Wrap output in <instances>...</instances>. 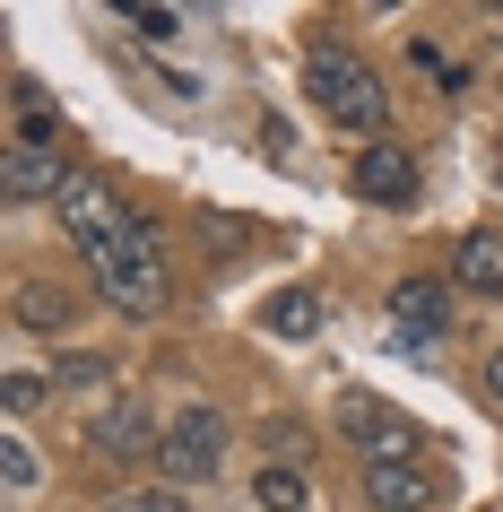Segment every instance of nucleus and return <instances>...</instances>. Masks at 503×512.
Masks as SVG:
<instances>
[{"label": "nucleus", "instance_id": "nucleus-1", "mask_svg": "<svg viewBox=\"0 0 503 512\" xmlns=\"http://www.w3.org/2000/svg\"><path fill=\"white\" fill-rule=\"evenodd\" d=\"M304 87H313L321 122L347 131V139H365V148L382 139V122H391V87L373 79V61L347 53V44H313V53H304Z\"/></svg>", "mask_w": 503, "mask_h": 512}, {"label": "nucleus", "instance_id": "nucleus-2", "mask_svg": "<svg viewBox=\"0 0 503 512\" xmlns=\"http://www.w3.org/2000/svg\"><path fill=\"white\" fill-rule=\"evenodd\" d=\"M87 270H96L105 304H113V313H131V322H157V313H165V296H174L157 226H122V235H113L105 252H87Z\"/></svg>", "mask_w": 503, "mask_h": 512}, {"label": "nucleus", "instance_id": "nucleus-3", "mask_svg": "<svg viewBox=\"0 0 503 512\" xmlns=\"http://www.w3.org/2000/svg\"><path fill=\"white\" fill-rule=\"evenodd\" d=\"M157 469L174 486H209L217 469H226V417H217V408H183V417L165 426V443H157Z\"/></svg>", "mask_w": 503, "mask_h": 512}, {"label": "nucleus", "instance_id": "nucleus-4", "mask_svg": "<svg viewBox=\"0 0 503 512\" xmlns=\"http://www.w3.org/2000/svg\"><path fill=\"white\" fill-rule=\"evenodd\" d=\"M61 226H70L79 252H105V243L131 226V209H122V191H113L105 174H70V191H61Z\"/></svg>", "mask_w": 503, "mask_h": 512}, {"label": "nucleus", "instance_id": "nucleus-5", "mask_svg": "<svg viewBox=\"0 0 503 512\" xmlns=\"http://www.w3.org/2000/svg\"><path fill=\"white\" fill-rule=\"evenodd\" d=\"M434 495H443V478H434V460H417V452L365 460V504H373V512H425Z\"/></svg>", "mask_w": 503, "mask_h": 512}, {"label": "nucleus", "instance_id": "nucleus-6", "mask_svg": "<svg viewBox=\"0 0 503 512\" xmlns=\"http://www.w3.org/2000/svg\"><path fill=\"white\" fill-rule=\"evenodd\" d=\"M339 434H347V443H356L365 460L408 452V417H399L382 391H339Z\"/></svg>", "mask_w": 503, "mask_h": 512}, {"label": "nucleus", "instance_id": "nucleus-7", "mask_svg": "<svg viewBox=\"0 0 503 512\" xmlns=\"http://www.w3.org/2000/svg\"><path fill=\"white\" fill-rule=\"evenodd\" d=\"M443 322H451V287L443 278H399L391 287V339L399 348H425Z\"/></svg>", "mask_w": 503, "mask_h": 512}, {"label": "nucleus", "instance_id": "nucleus-8", "mask_svg": "<svg viewBox=\"0 0 503 512\" xmlns=\"http://www.w3.org/2000/svg\"><path fill=\"white\" fill-rule=\"evenodd\" d=\"M356 200H373V209H408V200H417V157L391 148V139H373L365 157H356Z\"/></svg>", "mask_w": 503, "mask_h": 512}, {"label": "nucleus", "instance_id": "nucleus-9", "mask_svg": "<svg viewBox=\"0 0 503 512\" xmlns=\"http://www.w3.org/2000/svg\"><path fill=\"white\" fill-rule=\"evenodd\" d=\"M0 191H9V200H61V191H70V165H61V148H44V139H18V148L0 157Z\"/></svg>", "mask_w": 503, "mask_h": 512}, {"label": "nucleus", "instance_id": "nucleus-10", "mask_svg": "<svg viewBox=\"0 0 503 512\" xmlns=\"http://www.w3.org/2000/svg\"><path fill=\"white\" fill-rule=\"evenodd\" d=\"M87 443H96V460H157L165 434L139 417V408H105L96 426H87Z\"/></svg>", "mask_w": 503, "mask_h": 512}, {"label": "nucleus", "instance_id": "nucleus-11", "mask_svg": "<svg viewBox=\"0 0 503 512\" xmlns=\"http://www.w3.org/2000/svg\"><path fill=\"white\" fill-rule=\"evenodd\" d=\"M451 278L477 296H503V226H477V235L451 243Z\"/></svg>", "mask_w": 503, "mask_h": 512}, {"label": "nucleus", "instance_id": "nucleus-12", "mask_svg": "<svg viewBox=\"0 0 503 512\" xmlns=\"http://www.w3.org/2000/svg\"><path fill=\"white\" fill-rule=\"evenodd\" d=\"M269 330H278V339H313L321 330V296L313 287H278V296H269Z\"/></svg>", "mask_w": 503, "mask_h": 512}, {"label": "nucleus", "instance_id": "nucleus-13", "mask_svg": "<svg viewBox=\"0 0 503 512\" xmlns=\"http://www.w3.org/2000/svg\"><path fill=\"white\" fill-rule=\"evenodd\" d=\"M18 322H27V330H61V322H70V296L44 287V278H27V287H18Z\"/></svg>", "mask_w": 503, "mask_h": 512}, {"label": "nucleus", "instance_id": "nucleus-14", "mask_svg": "<svg viewBox=\"0 0 503 512\" xmlns=\"http://www.w3.org/2000/svg\"><path fill=\"white\" fill-rule=\"evenodd\" d=\"M252 495H261V512H304V469H287V460H269L261 478H252Z\"/></svg>", "mask_w": 503, "mask_h": 512}, {"label": "nucleus", "instance_id": "nucleus-15", "mask_svg": "<svg viewBox=\"0 0 503 512\" xmlns=\"http://www.w3.org/2000/svg\"><path fill=\"white\" fill-rule=\"evenodd\" d=\"M0 478H9V495H27V486L44 478V460H35L27 434H9V443H0Z\"/></svg>", "mask_w": 503, "mask_h": 512}, {"label": "nucleus", "instance_id": "nucleus-16", "mask_svg": "<svg viewBox=\"0 0 503 512\" xmlns=\"http://www.w3.org/2000/svg\"><path fill=\"white\" fill-rule=\"evenodd\" d=\"M113 512H191V504H183V495H174V486H148V495H122V504H113Z\"/></svg>", "mask_w": 503, "mask_h": 512}, {"label": "nucleus", "instance_id": "nucleus-17", "mask_svg": "<svg viewBox=\"0 0 503 512\" xmlns=\"http://www.w3.org/2000/svg\"><path fill=\"white\" fill-rule=\"evenodd\" d=\"M53 382H113V365H105V356H61Z\"/></svg>", "mask_w": 503, "mask_h": 512}, {"label": "nucleus", "instance_id": "nucleus-18", "mask_svg": "<svg viewBox=\"0 0 503 512\" xmlns=\"http://www.w3.org/2000/svg\"><path fill=\"white\" fill-rule=\"evenodd\" d=\"M131 27H139V35H148V44H165V35L183 27V18H174V9H131Z\"/></svg>", "mask_w": 503, "mask_h": 512}, {"label": "nucleus", "instance_id": "nucleus-19", "mask_svg": "<svg viewBox=\"0 0 503 512\" xmlns=\"http://www.w3.org/2000/svg\"><path fill=\"white\" fill-rule=\"evenodd\" d=\"M35 400H44V374H9V417H27Z\"/></svg>", "mask_w": 503, "mask_h": 512}, {"label": "nucleus", "instance_id": "nucleus-20", "mask_svg": "<svg viewBox=\"0 0 503 512\" xmlns=\"http://www.w3.org/2000/svg\"><path fill=\"white\" fill-rule=\"evenodd\" d=\"M486 391H495V400H503V348L486 356Z\"/></svg>", "mask_w": 503, "mask_h": 512}, {"label": "nucleus", "instance_id": "nucleus-21", "mask_svg": "<svg viewBox=\"0 0 503 512\" xmlns=\"http://www.w3.org/2000/svg\"><path fill=\"white\" fill-rule=\"evenodd\" d=\"M495 79H503V35H495Z\"/></svg>", "mask_w": 503, "mask_h": 512}]
</instances>
